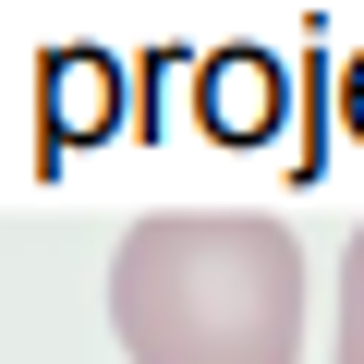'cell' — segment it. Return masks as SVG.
<instances>
[{
    "mask_svg": "<svg viewBox=\"0 0 364 364\" xmlns=\"http://www.w3.org/2000/svg\"><path fill=\"white\" fill-rule=\"evenodd\" d=\"M134 364H304V243L267 207H158L109 243Z\"/></svg>",
    "mask_w": 364,
    "mask_h": 364,
    "instance_id": "obj_1",
    "label": "cell"
},
{
    "mask_svg": "<svg viewBox=\"0 0 364 364\" xmlns=\"http://www.w3.org/2000/svg\"><path fill=\"white\" fill-rule=\"evenodd\" d=\"M328 364H364V231L340 243V340H328Z\"/></svg>",
    "mask_w": 364,
    "mask_h": 364,
    "instance_id": "obj_2",
    "label": "cell"
}]
</instances>
